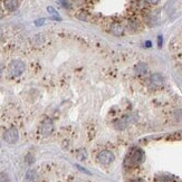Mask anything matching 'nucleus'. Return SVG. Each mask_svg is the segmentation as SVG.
<instances>
[{"label":"nucleus","mask_w":182,"mask_h":182,"mask_svg":"<svg viewBox=\"0 0 182 182\" xmlns=\"http://www.w3.org/2000/svg\"><path fill=\"white\" fill-rule=\"evenodd\" d=\"M111 31H112V34L115 35V36H121V35L123 34V31H124L123 26L120 25V24H114V25L112 26Z\"/></svg>","instance_id":"1a4fd4ad"},{"label":"nucleus","mask_w":182,"mask_h":182,"mask_svg":"<svg viewBox=\"0 0 182 182\" xmlns=\"http://www.w3.org/2000/svg\"><path fill=\"white\" fill-rule=\"evenodd\" d=\"M146 71H148V65L146 64H144V63H140V64H137L135 67V72L136 74H145L146 73Z\"/></svg>","instance_id":"9b49d317"},{"label":"nucleus","mask_w":182,"mask_h":182,"mask_svg":"<svg viewBox=\"0 0 182 182\" xmlns=\"http://www.w3.org/2000/svg\"><path fill=\"white\" fill-rule=\"evenodd\" d=\"M150 84H151V86L153 87H161L163 86L164 84V79L162 77V75L160 74H152L151 77H150Z\"/></svg>","instance_id":"423d86ee"},{"label":"nucleus","mask_w":182,"mask_h":182,"mask_svg":"<svg viewBox=\"0 0 182 182\" xmlns=\"http://www.w3.org/2000/svg\"><path fill=\"white\" fill-rule=\"evenodd\" d=\"M8 71H9L10 76L13 77H18L24 73L25 71V63L22 60H19V59H16L9 64V67H8Z\"/></svg>","instance_id":"f03ea898"},{"label":"nucleus","mask_w":182,"mask_h":182,"mask_svg":"<svg viewBox=\"0 0 182 182\" xmlns=\"http://www.w3.org/2000/svg\"><path fill=\"white\" fill-rule=\"evenodd\" d=\"M97 159H99V162L101 164L108 165V164H111L114 161V154L111 151H108V150H104V151H102L99 153Z\"/></svg>","instance_id":"20e7f679"},{"label":"nucleus","mask_w":182,"mask_h":182,"mask_svg":"<svg viewBox=\"0 0 182 182\" xmlns=\"http://www.w3.org/2000/svg\"><path fill=\"white\" fill-rule=\"evenodd\" d=\"M34 157H33V154H27L26 155V162H27V164H33L34 163Z\"/></svg>","instance_id":"ddd939ff"},{"label":"nucleus","mask_w":182,"mask_h":182,"mask_svg":"<svg viewBox=\"0 0 182 182\" xmlns=\"http://www.w3.org/2000/svg\"><path fill=\"white\" fill-rule=\"evenodd\" d=\"M114 126L116 130H124L127 126V120L126 118H122V120L116 121L114 123Z\"/></svg>","instance_id":"9d476101"},{"label":"nucleus","mask_w":182,"mask_h":182,"mask_svg":"<svg viewBox=\"0 0 182 182\" xmlns=\"http://www.w3.org/2000/svg\"><path fill=\"white\" fill-rule=\"evenodd\" d=\"M0 182H9V178L7 176V173L5 172L0 173Z\"/></svg>","instance_id":"f8f14e48"},{"label":"nucleus","mask_w":182,"mask_h":182,"mask_svg":"<svg viewBox=\"0 0 182 182\" xmlns=\"http://www.w3.org/2000/svg\"><path fill=\"white\" fill-rule=\"evenodd\" d=\"M3 17V14H2V11H1V10H0V19L2 18Z\"/></svg>","instance_id":"aec40b11"},{"label":"nucleus","mask_w":182,"mask_h":182,"mask_svg":"<svg viewBox=\"0 0 182 182\" xmlns=\"http://www.w3.org/2000/svg\"><path fill=\"white\" fill-rule=\"evenodd\" d=\"M132 182H144V181H143L142 179H135V180H133Z\"/></svg>","instance_id":"a211bd4d"},{"label":"nucleus","mask_w":182,"mask_h":182,"mask_svg":"<svg viewBox=\"0 0 182 182\" xmlns=\"http://www.w3.org/2000/svg\"><path fill=\"white\" fill-rule=\"evenodd\" d=\"M145 45H146V47H151V41H146V44H145Z\"/></svg>","instance_id":"6ab92c4d"},{"label":"nucleus","mask_w":182,"mask_h":182,"mask_svg":"<svg viewBox=\"0 0 182 182\" xmlns=\"http://www.w3.org/2000/svg\"><path fill=\"white\" fill-rule=\"evenodd\" d=\"M149 3H151V5H157V3H159L161 1V0H146Z\"/></svg>","instance_id":"4468645a"},{"label":"nucleus","mask_w":182,"mask_h":182,"mask_svg":"<svg viewBox=\"0 0 182 182\" xmlns=\"http://www.w3.org/2000/svg\"><path fill=\"white\" fill-rule=\"evenodd\" d=\"M1 71H2V67H1V64H0V74H1Z\"/></svg>","instance_id":"412c9836"},{"label":"nucleus","mask_w":182,"mask_h":182,"mask_svg":"<svg viewBox=\"0 0 182 182\" xmlns=\"http://www.w3.org/2000/svg\"><path fill=\"white\" fill-rule=\"evenodd\" d=\"M39 180V176L35 170H29L26 173V181L27 182H38Z\"/></svg>","instance_id":"6e6552de"},{"label":"nucleus","mask_w":182,"mask_h":182,"mask_svg":"<svg viewBox=\"0 0 182 182\" xmlns=\"http://www.w3.org/2000/svg\"><path fill=\"white\" fill-rule=\"evenodd\" d=\"M3 6H5V8L8 11H15L18 8L19 2L18 0H5L3 1Z\"/></svg>","instance_id":"0eeeda50"},{"label":"nucleus","mask_w":182,"mask_h":182,"mask_svg":"<svg viewBox=\"0 0 182 182\" xmlns=\"http://www.w3.org/2000/svg\"><path fill=\"white\" fill-rule=\"evenodd\" d=\"M3 139L6 141L7 143H9V144H15L19 139V133L18 130L16 129V127H10L8 130L5 132L3 134Z\"/></svg>","instance_id":"7ed1b4c3"},{"label":"nucleus","mask_w":182,"mask_h":182,"mask_svg":"<svg viewBox=\"0 0 182 182\" xmlns=\"http://www.w3.org/2000/svg\"><path fill=\"white\" fill-rule=\"evenodd\" d=\"M144 160V153L140 149H133L132 151L129 153L125 160V165L127 167H135L141 164Z\"/></svg>","instance_id":"f257e3e1"},{"label":"nucleus","mask_w":182,"mask_h":182,"mask_svg":"<svg viewBox=\"0 0 182 182\" xmlns=\"http://www.w3.org/2000/svg\"><path fill=\"white\" fill-rule=\"evenodd\" d=\"M41 24H44V19H40V20H37V21H36V25H38V26H40Z\"/></svg>","instance_id":"dca6fc26"},{"label":"nucleus","mask_w":182,"mask_h":182,"mask_svg":"<svg viewBox=\"0 0 182 182\" xmlns=\"http://www.w3.org/2000/svg\"><path fill=\"white\" fill-rule=\"evenodd\" d=\"M77 168H78V169H79V170H82V171H83L84 173H87V174H91V173L88 172V171H87V170L83 169V168H82V167H79V165H77Z\"/></svg>","instance_id":"2eb2a0df"},{"label":"nucleus","mask_w":182,"mask_h":182,"mask_svg":"<svg viewBox=\"0 0 182 182\" xmlns=\"http://www.w3.org/2000/svg\"><path fill=\"white\" fill-rule=\"evenodd\" d=\"M52 130H54V124H52V121L50 120L44 121L43 124H41V129H40L41 134H43L44 136H48L52 134Z\"/></svg>","instance_id":"39448f33"},{"label":"nucleus","mask_w":182,"mask_h":182,"mask_svg":"<svg viewBox=\"0 0 182 182\" xmlns=\"http://www.w3.org/2000/svg\"><path fill=\"white\" fill-rule=\"evenodd\" d=\"M162 46V37L161 36H159V47Z\"/></svg>","instance_id":"f3484780"}]
</instances>
